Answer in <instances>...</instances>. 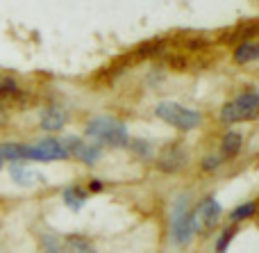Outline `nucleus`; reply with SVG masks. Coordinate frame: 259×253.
Masks as SVG:
<instances>
[{
	"label": "nucleus",
	"mask_w": 259,
	"mask_h": 253,
	"mask_svg": "<svg viewBox=\"0 0 259 253\" xmlns=\"http://www.w3.org/2000/svg\"><path fill=\"white\" fill-rule=\"evenodd\" d=\"M9 176H12V180L21 187H32L36 180H39V173H36L34 169L21 164V162H12V167H9Z\"/></svg>",
	"instance_id": "10"
},
{
	"label": "nucleus",
	"mask_w": 259,
	"mask_h": 253,
	"mask_svg": "<svg viewBox=\"0 0 259 253\" xmlns=\"http://www.w3.org/2000/svg\"><path fill=\"white\" fill-rule=\"evenodd\" d=\"M89 192H103V183H100V180H91L89 183Z\"/></svg>",
	"instance_id": "21"
},
{
	"label": "nucleus",
	"mask_w": 259,
	"mask_h": 253,
	"mask_svg": "<svg viewBox=\"0 0 259 253\" xmlns=\"http://www.w3.org/2000/svg\"><path fill=\"white\" fill-rule=\"evenodd\" d=\"M62 141L68 149V153L75 155V158L80 160L82 164H87V167H94V164L100 160V155H103L100 146L94 144V141H84V139H77V137H66V139H62Z\"/></svg>",
	"instance_id": "7"
},
{
	"label": "nucleus",
	"mask_w": 259,
	"mask_h": 253,
	"mask_svg": "<svg viewBox=\"0 0 259 253\" xmlns=\"http://www.w3.org/2000/svg\"><path fill=\"white\" fill-rule=\"evenodd\" d=\"M41 253H62V237L44 235L41 237Z\"/></svg>",
	"instance_id": "18"
},
{
	"label": "nucleus",
	"mask_w": 259,
	"mask_h": 253,
	"mask_svg": "<svg viewBox=\"0 0 259 253\" xmlns=\"http://www.w3.org/2000/svg\"><path fill=\"white\" fill-rule=\"evenodd\" d=\"M87 192L82 190V187H77V185H73V187H66V190L62 192V199H64V203L68 205V208L73 210V212H80L82 208H84V203H87Z\"/></svg>",
	"instance_id": "11"
},
{
	"label": "nucleus",
	"mask_w": 259,
	"mask_h": 253,
	"mask_svg": "<svg viewBox=\"0 0 259 253\" xmlns=\"http://www.w3.org/2000/svg\"><path fill=\"white\" fill-rule=\"evenodd\" d=\"M243 149V135L239 130H228L221 139V158H234Z\"/></svg>",
	"instance_id": "9"
},
{
	"label": "nucleus",
	"mask_w": 259,
	"mask_h": 253,
	"mask_svg": "<svg viewBox=\"0 0 259 253\" xmlns=\"http://www.w3.org/2000/svg\"><path fill=\"white\" fill-rule=\"evenodd\" d=\"M184 153L182 151H178V149H168L164 155H161V160H159V167H161V171H178L180 167L184 164Z\"/></svg>",
	"instance_id": "15"
},
{
	"label": "nucleus",
	"mask_w": 259,
	"mask_h": 253,
	"mask_svg": "<svg viewBox=\"0 0 259 253\" xmlns=\"http://www.w3.org/2000/svg\"><path fill=\"white\" fill-rule=\"evenodd\" d=\"M259 110V94L257 91H246V94L237 96L234 100L225 103L219 112V121L225 126H234V123L252 121L257 117Z\"/></svg>",
	"instance_id": "4"
},
{
	"label": "nucleus",
	"mask_w": 259,
	"mask_h": 253,
	"mask_svg": "<svg viewBox=\"0 0 259 253\" xmlns=\"http://www.w3.org/2000/svg\"><path fill=\"white\" fill-rule=\"evenodd\" d=\"M0 160L3 162H23L25 160V144H16V141L0 144Z\"/></svg>",
	"instance_id": "14"
},
{
	"label": "nucleus",
	"mask_w": 259,
	"mask_h": 253,
	"mask_svg": "<svg viewBox=\"0 0 259 253\" xmlns=\"http://www.w3.org/2000/svg\"><path fill=\"white\" fill-rule=\"evenodd\" d=\"M62 253H96V249L87 237L68 235L62 237Z\"/></svg>",
	"instance_id": "12"
},
{
	"label": "nucleus",
	"mask_w": 259,
	"mask_h": 253,
	"mask_svg": "<svg viewBox=\"0 0 259 253\" xmlns=\"http://www.w3.org/2000/svg\"><path fill=\"white\" fill-rule=\"evenodd\" d=\"M234 235H237V226H228V228H223L221 231V235H219V240H216V253H225L230 249V244H232V240H234Z\"/></svg>",
	"instance_id": "17"
},
{
	"label": "nucleus",
	"mask_w": 259,
	"mask_h": 253,
	"mask_svg": "<svg viewBox=\"0 0 259 253\" xmlns=\"http://www.w3.org/2000/svg\"><path fill=\"white\" fill-rule=\"evenodd\" d=\"M196 235V222H193V210L189 205V196H180L170 210V237L178 246H184Z\"/></svg>",
	"instance_id": "3"
},
{
	"label": "nucleus",
	"mask_w": 259,
	"mask_h": 253,
	"mask_svg": "<svg viewBox=\"0 0 259 253\" xmlns=\"http://www.w3.org/2000/svg\"><path fill=\"white\" fill-rule=\"evenodd\" d=\"M39 123H41V128H44L46 132H59V130H64V126L68 123V114H66V110L53 105V107H48V110L41 112V121Z\"/></svg>",
	"instance_id": "8"
},
{
	"label": "nucleus",
	"mask_w": 259,
	"mask_h": 253,
	"mask_svg": "<svg viewBox=\"0 0 259 253\" xmlns=\"http://www.w3.org/2000/svg\"><path fill=\"white\" fill-rule=\"evenodd\" d=\"M155 114H157V119H161L164 123L173 126L175 130H180V132H191L202 123L200 112H196V110H191V107H184V105L175 103V100H164V103H159L155 107Z\"/></svg>",
	"instance_id": "2"
},
{
	"label": "nucleus",
	"mask_w": 259,
	"mask_h": 253,
	"mask_svg": "<svg viewBox=\"0 0 259 253\" xmlns=\"http://www.w3.org/2000/svg\"><path fill=\"white\" fill-rule=\"evenodd\" d=\"M255 212H257V203L255 201H246V203L237 205V208L230 212V222L237 226V224H243V222H248V219H252Z\"/></svg>",
	"instance_id": "16"
},
{
	"label": "nucleus",
	"mask_w": 259,
	"mask_h": 253,
	"mask_svg": "<svg viewBox=\"0 0 259 253\" xmlns=\"http://www.w3.org/2000/svg\"><path fill=\"white\" fill-rule=\"evenodd\" d=\"M221 214H223V208H221V203L214 199V196H209V199H202L200 203L193 208L196 233L198 231H202V233L214 231V228L221 224Z\"/></svg>",
	"instance_id": "6"
},
{
	"label": "nucleus",
	"mask_w": 259,
	"mask_h": 253,
	"mask_svg": "<svg viewBox=\"0 0 259 253\" xmlns=\"http://www.w3.org/2000/svg\"><path fill=\"white\" fill-rule=\"evenodd\" d=\"M127 146L132 151H137L139 155H143V158H150L152 155V146L150 144H146V141H141V139H132V141H127Z\"/></svg>",
	"instance_id": "19"
},
{
	"label": "nucleus",
	"mask_w": 259,
	"mask_h": 253,
	"mask_svg": "<svg viewBox=\"0 0 259 253\" xmlns=\"http://www.w3.org/2000/svg\"><path fill=\"white\" fill-rule=\"evenodd\" d=\"M259 57V44L257 41H243L234 50V62L237 64H250Z\"/></svg>",
	"instance_id": "13"
},
{
	"label": "nucleus",
	"mask_w": 259,
	"mask_h": 253,
	"mask_svg": "<svg viewBox=\"0 0 259 253\" xmlns=\"http://www.w3.org/2000/svg\"><path fill=\"white\" fill-rule=\"evenodd\" d=\"M221 162H223L221 155H209V158L202 160V169H205V171H216V169L221 167Z\"/></svg>",
	"instance_id": "20"
},
{
	"label": "nucleus",
	"mask_w": 259,
	"mask_h": 253,
	"mask_svg": "<svg viewBox=\"0 0 259 253\" xmlns=\"http://www.w3.org/2000/svg\"><path fill=\"white\" fill-rule=\"evenodd\" d=\"M68 158H71V153L64 146V141L55 139V137H46L36 144L25 146V160H32V162H57V160Z\"/></svg>",
	"instance_id": "5"
},
{
	"label": "nucleus",
	"mask_w": 259,
	"mask_h": 253,
	"mask_svg": "<svg viewBox=\"0 0 259 253\" xmlns=\"http://www.w3.org/2000/svg\"><path fill=\"white\" fill-rule=\"evenodd\" d=\"M84 135L89 141L98 146H112V149H125L130 135L127 128L112 117H94L84 128Z\"/></svg>",
	"instance_id": "1"
},
{
	"label": "nucleus",
	"mask_w": 259,
	"mask_h": 253,
	"mask_svg": "<svg viewBox=\"0 0 259 253\" xmlns=\"http://www.w3.org/2000/svg\"><path fill=\"white\" fill-rule=\"evenodd\" d=\"M3 164H5V162H3V160H0V169H3Z\"/></svg>",
	"instance_id": "22"
}]
</instances>
